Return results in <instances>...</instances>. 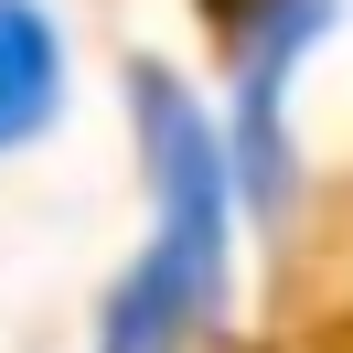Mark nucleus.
<instances>
[{
    "label": "nucleus",
    "mask_w": 353,
    "mask_h": 353,
    "mask_svg": "<svg viewBox=\"0 0 353 353\" xmlns=\"http://www.w3.org/2000/svg\"><path fill=\"white\" fill-rule=\"evenodd\" d=\"M129 118L150 172V246L97 310V353H193L236 268V161H225V129L161 65L129 75Z\"/></svg>",
    "instance_id": "f257e3e1"
},
{
    "label": "nucleus",
    "mask_w": 353,
    "mask_h": 353,
    "mask_svg": "<svg viewBox=\"0 0 353 353\" xmlns=\"http://www.w3.org/2000/svg\"><path fill=\"white\" fill-rule=\"evenodd\" d=\"M65 86H75L65 22H54L43 0H0V161L32 150V139L65 118Z\"/></svg>",
    "instance_id": "f03ea898"
}]
</instances>
